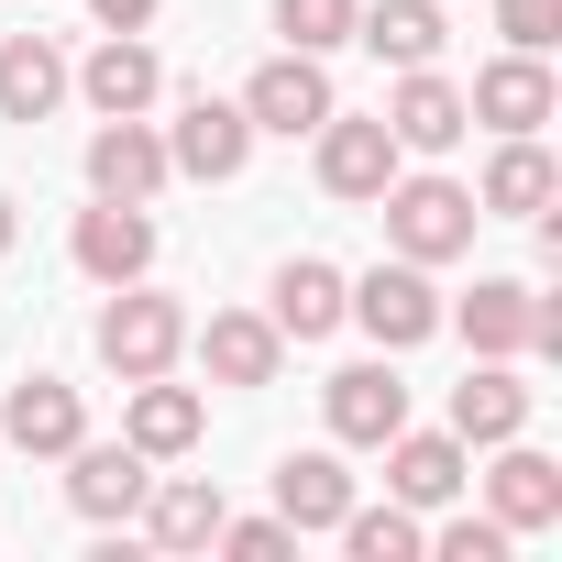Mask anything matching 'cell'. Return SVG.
<instances>
[{
    "label": "cell",
    "mask_w": 562,
    "mask_h": 562,
    "mask_svg": "<svg viewBox=\"0 0 562 562\" xmlns=\"http://www.w3.org/2000/svg\"><path fill=\"white\" fill-rule=\"evenodd\" d=\"M386 254H408V265H452V254H474V188L463 177H386Z\"/></svg>",
    "instance_id": "cell-1"
},
{
    "label": "cell",
    "mask_w": 562,
    "mask_h": 562,
    "mask_svg": "<svg viewBox=\"0 0 562 562\" xmlns=\"http://www.w3.org/2000/svg\"><path fill=\"white\" fill-rule=\"evenodd\" d=\"M342 321H364V331H375V353H408V342H430V331H441V288H430V265L386 254V265L342 276Z\"/></svg>",
    "instance_id": "cell-2"
},
{
    "label": "cell",
    "mask_w": 562,
    "mask_h": 562,
    "mask_svg": "<svg viewBox=\"0 0 562 562\" xmlns=\"http://www.w3.org/2000/svg\"><path fill=\"white\" fill-rule=\"evenodd\" d=\"M177 353H188V310L166 299V288H111V310H100V364L133 386V375H177Z\"/></svg>",
    "instance_id": "cell-3"
},
{
    "label": "cell",
    "mask_w": 562,
    "mask_h": 562,
    "mask_svg": "<svg viewBox=\"0 0 562 562\" xmlns=\"http://www.w3.org/2000/svg\"><path fill=\"white\" fill-rule=\"evenodd\" d=\"M331 111H342V100H331V67L299 56V45L265 56V67L243 78V122H254V133H288V144H299V133H321Z\"/></svg>",
    "instance_id": "cell-4"
},
{
    "label": "cell",
    "mask_w": 562,
    "mask_h": 562,
    "mask_svg": "<svg viewBox=\"0 0 562 562\" xmlns=\"http://www.w3.org/2000/svg\"><path fill=\"white\" fill-rule=\"evenodd\" d=\"M310 144H321V188H331V199H353V210L386 199V177H397V133H386V111H331Z\"/></svg>",
    "instance_id": "cell-5"
},
{
    "label": "cell",
    "mask_w": 562,
    "mask_h": 562,
    "mask_svg": "<svg viewBox=\"0 0 562 562\" xmlns=\"http://www.w3.org/2000/svg\"><path fill=\"white\" fill-rule=\"evenodd\" d=\"M321 408H331V441H342V452H386V441L408 430V386H397L386 353H375V364H342V375L321 386Z\"/></svg>",
    "instance_id": "cell-6"
},
{
    "label": "cell",
    "mask_w": 562,
    "mask_h": 562,
    "mask_svg": "<svg viewBox=\"0 0 562 562\" xmlns=\"http://www.w3.org/2000/svg\"><path fill=\"white\" fill-rule=\"evenodd\" d=\"M529 408H540V386L518 375V353H485V364L452 386V441H463V452H496V441L529 430Z\"/></svg>",
    "instance_id": "cell-7"
},
{
    "label": "cell",
    "mask_w": 562,
    "mask_h": 562,
    "mask_svg": "<svg viewBox=\"0 0 562 562\" xmlns=\"http://www.w3.org/2000/svg\"><path fill=\"white\" fill-rule=\"evenodd\" d=\"M243 155H254V122H243V100H188L177 122H166V166L177 177H199V188H221V177H243Z\"/></svg>",
    "instance_id": "cell-8"
},
{
    "label": "cell",
    "mask_w": 562,
    "mask_h": 562,
    "mask_svg": "<svg viewBox=\"0 0 562 562\" xmlns=\"http://www.w3.org/2000/svg\"><path fill=\"white\" fill-rule=\"evenodd\" d=\"M177 166H166V133L144 122V111H111L100 133H89V188L100 199H133V210H155V188H166Z\"/></svg>",
    "instance_id": "cell-9"
},
{
    "label": "cell",
    "mask_w": 562,
    "mask_h": 562,
    "mask_svg": "<svg viewBox=\"0 0 562 562\" xmlns=\"http://www.w3.org/2000/svg\"><path fill=\"white\" fill-rule=\"evenodd\" d=\"M67 254H78L89 288H133V276H155V221H144L133 199H100V210H78Z\"/></svg>",
    "instance_id": "cell-10"
},
{
    "label": "cell",
    "mask_w": 562,
    "mask_h": 562,
    "mask_svg": "<svg viewBox=\"0 0 562 562\" xmlns=\"http://www.w3.org/2000/svg\"><path fill=\"white\" fill-rule=\"evenodd\" d=\"M0 441H12V452H34V463H67V452L89 441L78 386H67V375H23L12 397H0Z\"/></svg>",
    "instance_id": "cell-11"
},
{
    "label": "cell",
    "mask_w": 562,
    "mask_h": 562,
    "mask_svg": "<svg viewBox=\"0 0 562 562\" xmlns=\"http://www.w3.org/2000/svg\"><path fill=\"white\" fill-rule=\"evenodd\" d=\"M386 133H397V155H452V144L474 133V111H463V89H452L441 67H397V89H386Z\"/></svg>",
    "instance_id": "cell-12"
},
{
    "label": "cell",
    "mask_w": 562,
    "mask_h": 562,
    "mask_svg": "<svg viewBox=\"0 0 562 562\" xmlns=\"http://www.w3.org/2000/svg\"><path fill=\"white\" fill-rule=\"evenodd\" d=\"M188 342H199L210 386H276V364H288V331H276L265 310H210Z\"/></svg>",
    "instance_id": "cell-13"
},
{
    "label": "cell",
    "mask_w": 562,
    "mask_h": 562,
    "mask_svg": "<svg viewBox=\"0 0 562 562\" xmlns=\"http://www.w3.org/2000/svg\"><path fill=\"white\" fill-rule=\"evenodd\" d=\"M463 111L485 122V133H540L551 111H562V89H551V67L540 56H496V67H474V89H463Z\"/></svg>",
    "instance_id": "cell-14"
},
{
    "label": "cell",
    "mask_w": 562,
    "mask_h": 562,
    "mask_svg": "<svg viewBox=\"0 0 562 562\" xmlns=\"http://www.w3.org/2000/svg\"><path fill=\"white\" fill-rule=\"evenodd\" d=\"M562 199V166L540 155V133H496V155H485V177H474V210L485 221H540Z\"/></svg>",
    "instance_id": "cell-15"
},
{
    "label": "cell",
    "mask_w": 562,
    "mask_h": 562,
    "mask_svg": "<svg viewBox=\"0 0 562 562\" xmlns=\"http://www.w3.org/2000/svg\"><path fill=\"white\" fill-rule=\"evenodd\" d=\"M199 430H210V397H199V386H177V375H133L122 441H133L144 463H177V452H199Z\"/></svg>",
    "instance_id": "cell-16"
},
{
    "label": "cell",
    "mask_w": 562,
    "mask_h": 562,
    "mask_svg": "<svg viewBox=\"0 0 562 562\" xmlns=\"http://www.w3.org/2000/svg\"><path fill=\"white\" fill-rule=\"evenodd\" d=\"M485 518H496L507 540L551 529V518H562V463H551V452H529V441H496V474H485Z\"/></svg>",
    "instance_id": "cell-17"
},
{
    "label": "cell",
    "mask_w": 562,
    "mask_h": 562,
    "mask_svg": "<svg viewBox=\"0 0 562 562\" xmlns=\"http://www.w3.org/2000/svg\"><path fill=\"white\" fill-rule=\"evenodd\" d=\"M67 89L111 122V111H155L166 67H155V45H144V34H100V45H89V67H67Z\"/></svg>",
    "instance_id": "cell-18"
},
{
    "label": "cell",
    "mask_w": 562,
    "mask_h": 562,
    "mask_svg": "<svg viewBox=\"0 0 562 562\" xmlns=\"http://www.w3.org/2000/svg\"><path fill=\"white\" fill-rule=\"evenodd\" d=\"M144 485H155V463H144L133 441H78V452H67V507H78V518H100V529H111V518H133V507H144Z\"/></svg>",
    "instance_id": "cell-19"
},
{
    "label": "cell",
    "mask_w": 562,
    "mask_h": 562,
    "mask_svg": "<svg viewBox=\"0 0 562 562\" xmlns=\"http://www.w3.org/2000/svg\"><path fill=\"white\" fill-rule=\"evenodd\" d=\"M265 321L288 331V342H331V331H342V265L288 254V265H276V288H265Z\"/></svg>",
    "instance_id": "cell-20"
},
{
    "label": "cell",
    "mask_w": 562,
    "mask_h": 562,
    "mask_svg": "<svg viewBox=\"0 0 562 562\" xmlns=\"http://www.w3.org/2000/svg\"><path fill=\"white\" fill-rule=\"evenodd\" d=\"M463 463H474V452H463L452 430H397V441H386V496H397V507H452V496L474 485Z\"/></svg>",
    "instance_id": "cell-21"
},
{
    "label": "cell",
    "mask_w": 562,
    "mask_h": 562,
    "mask_svg": "<svg viewBox=\"0 0 562 562\" xmlns=\"http://www.w3.org/2000/svg\"><path fill=\"white\" fill-rule=\"evenodd\" d=\"M133 518H144V540H155V551H210L232 507H221V485H210V474H155Z\"/></svg>",
    "instance_id": "cell-22"
},
{
    "label": "cell",
    "mask_w": 562,
    "mask_h": 562,
    "mask_svg": "<svg viewBox=\"0 0 562 562\" xmlns=\"http://www.w3.org/2000/svg\"><path fill=\"white\" fill-rule=\"evenodd\" d=\"M56 100H67L56 34H0V122H56Z\"/></svg>",
    "instance_id": "cell-23"
},
{
    "label": "cell",
    "mask_w": 562,
    "mask_h": 562,
    "mask_svg": "<svg viewBox=\"0 0 562 562\" xmlns=\"http://www.w3.org/2000/svg\"><path fill=\"white\" fill-rule=\"evenodd\" d=\"M342 507H353L342 452H288V463H276V518H288L299 540H310V529H342Z\"/></svg>",
    "instance_id": "cell-24"
},
{
    "label": "cell",
    "mask_w": 562,
    "mask_h": 562,
    "mask_svg": "<svg viewBox=\"0 0 562 562\" xmlns=\"http://www.w3.org/2000/svg\"><path fill=\"white\" fill-rule=\"evenodd\" d=\"M353 45H375L386 67H441V0H364Z\"/></svg>",
    "instance_id": "cell-25"
},
{
    "label": "cell",
    "mask_w": 562,
    "mask_h": 562,
    "mask_svg": "<svg viewBox=\"0 0 562 562\" xmlns=\"http://www.w3.org/2000/svg\"><path fill=\"white\" fill-rule=\"evenodd\" d=\"M331 540H342L353 562H419V551H430V529H419V507H397V496H386V507H364V496H353Z\"/></svg>",
    "instance_id": "cell-26"
},
{
    "label": "cell",
    "mask_w": 562,
    "mask_h": 562,
    "mask_svg": "<svg viewBox=\"0 0 562 562\" xmlns=\"http://www.w3.org/2000/svg\"><path fill=\"white\" fill-rule=\"evenodd\" d=\"M353 12L364 0H276V34L299 56H331V45H353Z\"/></svg>",
    "instance_id": "cell-27"
},
{
    "label": "cell",
    "mask_w": 562,
    "mask_h": 562,
    "mask_svg": "<svg viewBox=\"0 0 562 562\" xmlns=\"http://www.w3.org/2000/svg\"><path fill=\"white\" fill-rule=\"evenodd\" d=\"M496 34H507L518 56H551V45H562V0H496Z\"/></svg>",
    "instance_id": "cell-28"
},
{
    "label": "cell",
    "mask_w": 562,
    "mask_h": 562,
    "mask_svg": "<svg viewBox=\"0 0 562 562\" xmlns=\"http://www.w3.org/2000/svg\"><path fill=\"white\" fill-rule=\"evenodd\" d=\"M210 551H232V562H288L299 551V529L288 518H221V540Z\"/></svg>",
    "instance_id": "cell-29"
},
{
    "label": "cell",
    "mask_w": 562,
    "mask_h": 562,
    "mask_svg": "<svg viewBox=\"0 0 562 562\" xmlns=\"http://www.w3.org/2000/svg\"><path fill=\"white\" fill-rule=\"evenodd\" d=\"M430 551H441V562H507V529H496V518H441Z\"/></svg>",
    "instance_id": "cell-30"
},
{
    "label": "cell",
    "mask_w": 562,
    "mask_h": 562,
    "mask_svg": "<svg viewBox=\"0 0 562 562\" xmlns=\"http://www.w3.org/2000/svg\"><path fill=\"white\" fill-rule=\"evenodd\" d=\"M89 12H100V34H144V23L166 12V0H89Z\"/></svg>",
    "instance_id": "cell-31"
},
{
    "label": "cell",
    "mask_w": 562,
    "mask_h": 562,
    "mask_svg": "<svg viewBox=\"0 0 562 562\" xmlns=\"http://www.w3.org/2000/svg\"><path fill=\"white\" fill-rule=\"evenodd\" d=\"M23 243V221H12V188H0V254H12Z\"/></svg>",
    "instance_id": "cell-32"
}]
</instances>
